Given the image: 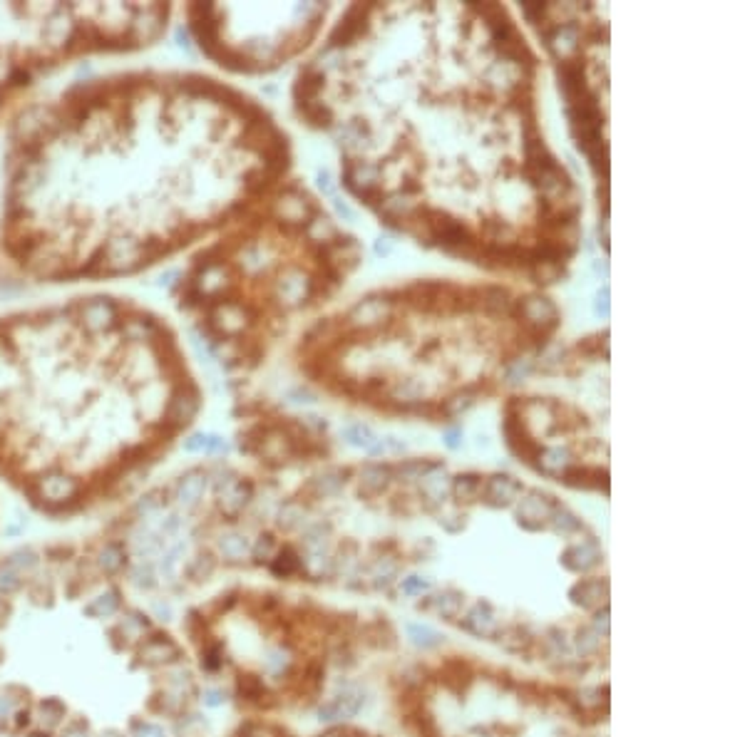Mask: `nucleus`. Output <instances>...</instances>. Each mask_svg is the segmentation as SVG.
I'll return each mask as SVG.
<instances>
[{"instance_id": "1", "label": "nucleus", "mask_w": 745, "mask_h": 737, "mask_svg": "<svg viewBox=\"0 0 745 737\" xmlns=\"http://www.w3.org/2000/svg\"><path fill=\"white\" fill-rule=\"evenodd\" d=\"M289 166L276 119L199 72L114 70L30 99L0 156V289L142 276L244 216Z\"/></svg>"}, {"instance_id": "2", "label": "nucleus", "mask_w": 745, "mask_h": 737, "mask_svg": "<svg viewBox=\"0 0 745 737\" xmlns=\"http://www.w3.org/2000/svg\"><path fill=\"white\" fill-rule=\"evenodd\" d=\"M199 410L177 330L137 298L85 291L0 311V479L43 514L127 492Z\"/></svg>"}, {"instance_id": "3", "label": "nucleus", "mask_w": 745, "mask_h": 737, "mask_svg": "<svg viewBox=\"0 0 745 737\" xmlns=\"http://www.w3.org/2000/svg\"><path fill=\"white\" fill-rule=\"evenodd\" d=\"M321 226L301 186H276L179 274L172 289L179 313L229 372L256 370L291 318L338 284L345 241Z\"/></svg>"}, {"instance_id": "4", "label": "nucleus", "mask_w": 745, "mask_h": 737, "mask_svg": "<svg viewBox=\"0 0 745 737\" xmlns=\"http://www.w3.org/2000/svg\"><path fill=\"white\" fill-rule=\"evenodd\" d=\"M174 13L172 3H0V127L60 70L154 48Z\"/></svg>"}, {"instance_id": "5", "label": "nucleus", "mask_w": 745, "mask_h": 737, "mask_svg": "<svg viewBox=\"0 0 745 737\" xmlns=\"http://www.w3.org/2000/svg\"><path fill=\"white\" fill-rule=\"evenodd\" d=\"M321 5H214L182 8L194 45L231 72H269L296 58L323 23Z\"/></svg>"}, {"instance_id": "6", "label": "nucleus", "mask_w": 745, "mask_h": 737, "mask_svg": "<svg viewBox=\"0 0 745 737\" xmlns=\"http://www.w3.org/2000/svg\"><path fill=\"white\" fill-rule=\"evenodd\" d=\"M95 564H97V569L104 574V576H117L119 571L127 569L129 554H127V549H124V544L114 537V539H107V542L97 549V554H95Z\"/></svg>"}, {"instance_id": "7", "label": "nucleus", "mask_w": 745, "mask_h": 737, "mask_svg": "<svg viewBox=\"0 0 745 737\" xmlns=\"http://www.w3.org/2000/svg\"><path fill=\"white\" fill-rule=\"evenodd\" d=\"M177 655H179V645L174 643L172 638H167V635H154V638H149L147 643L142 645V658L154 665L172 663V660H177Z\"/></svg>"}, {"instance_id": "8", "label": "nucleus", "mask_w": 745, "mask_h": 737, "mask_svg": "<svg viewBox=\"0 0 745 737\" xmlns=\"http://www.w3.org/2000/svg\"><path fill=\"white\" fill-rule=\"evenodd\" d=\"M360 703H363V698H358V695H338V698L333 700V703H328L326 708H321V718L323 720H338V718H348V715L358 713Z\"/></svg>"}, {"instance_id": "9", "label": "nucleus", "mask_w": 745, "mask_h": 737, "mask_svg": "<svg viewBox=\"0 0 745 737\" xmlns=\"http://www.w3.org/2000/svg\"><path fill=\"white\" fill-rule=\"evenodd\" d=\"M517 492H520V484L512 482L510 477L490 479V487H487V497H490L495 504H507Z\"/></svg>"}, {"instance_id": "10", "label": "nucleus", "mask_w": 745, "mask_h": 737, "mask_svg": "<svg viewBox=\"0 0 745 737\" xmlns=\"http://www.w3.org/2000/svg\"><path fill=\"white\" fill-rule=\"evenodd\" d=\"M467 628L475 630V633H480V635H492L497 630V618L490 613L487 606H477V608L470 613V618H467Z\"/></svg>"}, {"instance_id": "11", "label": "nucleus", "mask_w": 745, "mask_h": 737, "mask_svg": "<svg viewBox=\"0 0 745 737\" xmlns=\"http://www.w3.org/2000/svg\"><path fill=\"white\" fill-rule=\"evenodd\" d=\"M271 569H274V574H279V576H291V574H296L301 569L299 554L289 547L281 549V552L276 554V559H271Z\"/></svg>"}, {"instance_id": "12", "label": "nucleus", "mask_w": 745, "mask_h": 737, "mask_svg": "<svg viewBox=\"0 0 745 737\" xmlns=\"http://www.w3.org/2000/svg\"><path fill=\"white\" fill-rule=\"evenodd\" d=\"M219 549L226 559H241L246 552H251L249 542H246V537H241V534H224V537L219 539Z\"/></svg>"}, {"instance_id": "13", "label": "nucleus", "mask_w": 745, "mask_h": 737, "mask_svg": "<svg viewBox=\"0 0 745 737\" xmlns=\"http://www.w3.org/2000/svg\"><path fill=\"white\" fill-rule=\"evenodd\" d=\"M20 586H23V574H20L8 559L0 561V593L10 596V593H15Z\"/></svg>"}, {"instance_id": "14", "label": "nucleus", "mask_w": 745, "mask_h": 737, "mask_svg": "<svg viewBox=\"0 0 745 737\" xmlns=\"http://www.w3.org/2000/svg\"><path fill=\"white\" fill-rule=\"evenodd\" d=\"M574 596H584V598L577 601V603H584V606L601 603V598L606 596V583H601V581H584V583H579V586L574 588Z\"/></svg>"}, {"instance_id": "15", "label": "nucleus", "mask_w": 745, "mask_h": 737, "mask_svg": "<svg viewBox=\"0 0 745 737\" xmlns=\"http://www.w3.org/2000/svg\"><path fill=\"white\" fill-rule=\"evenodd\" d=\"M119 608V593L117 591H107V593L97 596L92 603L87 606L90 615H112Z\"/></svg>"}, {"instance_id": "16", "label": "nucleus", "mask_w": 745, "mask_h": 737, "mask_svg": "<svg viewBox=\"0 0 745 737\" xmlns=\"http://www.w3.org/2000/svg\"><path fill=\"white\" fill-rule=\"evenodd\" d=\"M407 633H410V638L415 640L417 645H435L440 643V633H435V630L430 628V625H407Z\"/></svg>"}, {"instance_id": "17", "label": "nucleus", "mask_w": 745, "mask_h": 737, "mask_svg": "<svg viewBox=\"0 0 745 737\" xmlns=\"http://www.w3.org/2000/svg\"><path fill=\"white\" fill-rule=\"evenodd\" d=\"M40 710H43V715H48L50 723H60V718L65 715V708L60 700H45V703L40 705Z\"/></svg>"}, {"instance_id": "18", "label": "nucleus", "mask_w": 745, "mask_h": 737, "mask_svg": "<svg viewBox=\"0 0 745 737\" xmlns=\"http://www.w3.org/2000/svg\"><path fill=\"white\" fill-rule=\"evenodd\" d=\"M132 737H164V733L162 728H157L152 723H137L132 730Z\"/></svg>"}, {"instance_id": "19", "label": "nucleus", "mask_w": 745, "mask_h": 737, "mask_svg": "<svg viewBox=\"0 0 745 737\" xmlns=\"http://www.w3.org/2000/svg\"><path fill=\"white\" fill-rule=\"evenodd\" d=\"M427 586H430V583L422 581V579H417V576L405 579V581H402V591H405V593H422Z\"/></svg>"}, {"instance_id": "20", "label": "nucleus", "mask_w": 745, "mask_h": 737, "mask_svg": "<svg viewBox=\"0 0 745 737\" xmlns=\"http://www.w3.org/2000/svg\"><path fill=\"white\" fill-rule=\"evenodd\" d=\"M63 737H87V728L82 723H73L68 730L63 733Z\"/></svg>"}, {"instance_id": "21", "label": "nucleus", "mask_w": 745, "mask_h": 737, "mask_svg": "<svg viewBox=\"0 0 745 737\" xmlns=\"http://www.w3.org/2000/svg\"><path fill=\"white\" fill-rule=\"evenodd\" d=\"M13 713V708H10V703L5 698H0V718H8V715Z\"/></svg>"}, {"instance_id": "22", "label": "nucleus", "mask_w": 745, "mask_h": 737, "mask_svg": "<svg viewBox=\"0 0 745 737\" xmlns=\"http://www.w3.org/2000/svg\"><path fill=\"white\" fill-rule=\"evenodd\" d=\"M206 703H209V705H219V703H221V700H219V693H209V695H206Z\"/></svg>"}, {"instance_id": "23", "label": "nucleus", "mask_w": 745, "mask_h": 737, "mask_svg": "<svg viewBox=\"0 0 745 737\" xmlns=\"http://www.w3.org/2000/svg\"><path fill=\"white\" fill-rule=\"evenodd\" d=\"M323 737H343V735H341V733H328V735H323Z\"/></svg>"}, {"instance_id": "24", "label": "nucleus", "mask_w": 745, "mask_h": 737, "mask_svg": "<svg viewBox=\"0 0 745 737\" xmlns=\"http://www.w3.org/2000/svg\"><path fill=\"white\" fill-rule=\"evenodd\" d=\"M0 613H3V601H0Z\"/></svg>"}]
</instances>
